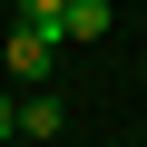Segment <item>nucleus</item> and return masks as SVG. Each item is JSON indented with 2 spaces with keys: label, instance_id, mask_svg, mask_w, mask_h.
I'll list each match as a JSON object with an SVG mask.
<instances>
[{
  "label": "nucleus",
  "instance_id": "obj_1",
  "mask_svg": "<svg viewBox=\"0 0 147 147\" xmlns=\"http://www.w3.org/2000/svg\"><path fill=\"white\" fill-rule=\"evenodd\" d=\"M0 59H10V79H20V88H39V79H49V59H59V30L10 20V30H0Z\"/></svg>",
  "mask_w": 147,
  "mask_h": 147
},
{
  "label": "nucleus",
  "instance_id": "obj_2",
  "mask_svg": "<svg viewBox=\"0 0 147 147\" xmlns=\"http://www.w3.org/2000/svg\"><path fill=\"white\" fill-rule=\"evenodd\" d=\"M59 127H69V98H59V88H49V79H39V88H30V98H20V137H30V147H49V137H59Z\"/></svg>",
  "mask_w": 147,
  "mask_h": 147
},
{
  "label": "nucleus",
  "instance_id": "obj_3",
  "mask_svg": "<svg viewBox=\"0 0 147 147\" xmlns=\"http://www.w3.org/2000/svg\"><path fill=\"white\" fill-rule=\"evenodd\" d=\"M59 39H108L118 30V10H108V0H59V20H49Z\"/></svg>",
  "mask_w": 147,
  "mask_h": 147
},
{
  "label": "nucleus",
  "instance_id": "obj_4",
  "mask_svg": "<svg viewBox=\"0 0 147 147\" xmlns=\"http://www.w3.org/2000/svg\"><path fill=\"white\" fill-rule=\"evenodd\" d=\"M10 20H39V30H49V20H59V0H10Z\"/></svg>",
  "mask_w": 147,
  "mask_h": 147
},
{
  "label": "nucleus",
  "instance_id": "obj_5",
  "mask_svg": "<svg viewBox=\"0 0 147 147\" xmlns=\"http://www.w3.org/2000/svg\"><path fill=\"white\" fill-rule=\"evenodd\" d=\"M10 137H20V108H10V88H0V147H10Z\"/></svg>",
  "mask_w": 147,
  "mask_h": 147
}]
</instances>
